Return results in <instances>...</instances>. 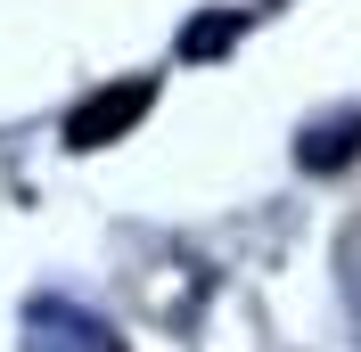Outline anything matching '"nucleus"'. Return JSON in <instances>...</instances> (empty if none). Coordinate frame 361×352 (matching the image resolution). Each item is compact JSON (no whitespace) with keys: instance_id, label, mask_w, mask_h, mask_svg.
Wrapping results in <instances>:
<instances>
[{"instance_id":"nucleus-3","label":"nucleus","mask_w":361,"mask_h":352,"mask_svg":"<svg viewBox=\"0 0 361 352\" xmlns=\"http://www.w3.org/2000/svg\"><path fill=\"white\" fill-rule=\"evenodd\" d=\"M238 25H247V8H222V17H205V25H180V58H222V49L238 42Z\"/></svg>"},{"instance_id":"nucleus-1","label":"nucleus","mask_w":361,"mask_h":352,"mask_svg":"<svg viewBox=\"0 0 361 352\" xmlns=\"http://www.w3.org/2000/svg\"><path fill=\"white\" fill-rule=\"evenodd\" d=\"M148 107H157V74H123V82H99L90 99H74V115H66V148H74V156L115 148L123 132H140V123H148Z\"/></svg>"},{"instance_id":"nucleus-2","label":"nucleus","mask_w":361,"mask_h":352,"mask_svg":"<svg viewBox=\"0 0 361 352\" xmlns=\"http://www.w3.org/2000/svg\"><path fill=\"white\" fill-rule=\"evenodd\" d=\"M353 156H361V115H345V123H312L304 148H295V164H304V172H337Z\"/></svg>"}]
</instances>
